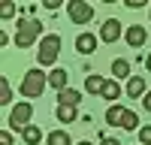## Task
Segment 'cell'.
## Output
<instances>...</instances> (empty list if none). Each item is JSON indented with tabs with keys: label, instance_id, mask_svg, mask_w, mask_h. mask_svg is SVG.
<instances>
[{
	"label": "cell",
	"instance_id": "cell-6",
	"mask_svg": "<svg viewBox=\"0 0 151 145\" xmlns=\"http://www.w3.org/2000/svg\"><path fill=\"white\" fill-rule=\"evenodd\" d=\"M121 33H124L121 21H118V18H106V21H103V27H100V39H103V42H118V39H121Z\"/></svg>",
	"mask_w": 151,
	"mask_h": 145
},
{
	"label": "cell",
	"instance_id": "cell-18",
	"mask_svg": "<svg viewBox=\"0 0 151 145\" xmlns=\"http://www.w3.org/2000/svg\"><path fill=\"white\" fill-rule=\"evenodd\" d=\"M0 103H3V106L12 103V88H9V79L6 76H0Z\"/></svg>",
	"mask_w": 151,
	"mask_h": 145
},
{
	"label": "cell",
	"instance_id": "cell-11",
	"mask_svg": "<svg viewBox=\"0 0 151 145\" xmlns=\"http://www.w3.org/2000/svg\"><path fill=\"white\" fill-rule=\"evenodd\" d=\"M21 142L24 145H40L42 142V130L36 127V124H27V127L21 130Z\"/></svg>",
	"mask_w": 151,
	"mask_h": 145
},
{
	"label": "cell",
	"instance_id": "cell-5",
	"mask_svg": "<svg viewBox=\"0 0 151 145\" xmlns=\"http://www.w3.org/2000/svg\"><path fill=\"white\" fill-rule=\"evenodd\" d=\"M30 118H33V106L24 100V103H18V106H12V112H9V127L12 130H24L30 124Z\"/></svg>",
	"mask_w": 151,
	"mask_h": 145
},
{
	"label": "cell",
	"instance_id": "cell-19",
	"mask_svg": "<svg viewBox=\"0 0 151 145\" xmlns=\"http://www.w3.org/2000/svg\"><path fill=\"white\" fill-rule=\"evenodd\" d=\"M121 130H139V115L127 109V115H124V121H121Z\"/></svg>",
	"mask_w": 151,
	"mask_h": 145
},
{
	"label": "cell",
	"instance_id": "cell-4",
	"mask_svg": "<svg viewBox=\"0 0 151 145\" xmlns=\"http://www.w3.org/2000/svg\"><path fill=\"white\" fill-rule=\"evenodd\" d=\"M67 15H70L73 24H91V18H94V6L85 3V0H70V3H67Z\"/></svg>",
	"mask_w": 151,
	"mask_h": 145
},
{
	"label": "cell",
	"instance_id": "cell-29",
	"mask_svg": "<svg viewBox=\"0 0 151 145\" xmlns=\"http://www.w3.org/2000/svg\"><path fill=\"white\" fill-rule=\"evenodd\" d=\"M76 145H91V142H76Z\"/></svg>",
	"mask_w": 151,
	"mask_h": 145
},
{
	"label": "cell",
	"instance_id": "cell-23",
	"mask_svg": "<svg viewBox=\"0 0 151 145\" xmlns=\"http://www.w3.org/2000/svg\"><path fill=\"white\" fill-rule=\"evenodd\" d=\"M0 145H12V133H9V130L0 133Z\"/></svg>",
	"mask_w": 151,
	"mask_h": 145
},
{
	"label": "cell",
	"instance_id": "cell-1",
	"mask_svg": "<svg viewBox=\"0 0 151 145\" xmlns=\"http://www.w3.org/2000/svg\"><path fill=\"white\" fill-rule=\"evenodd\" d=\"M40 36H42V21H36V18H18V27H15V45L18 48H30Z\"/></svg>",
	"mask_w": 151,
	"mask_h": 145
},
{
	"label": "cell",
	"instance_id": "cell-12",
	"mask_svg": "<svg viewBox=\"0 0 151 145\" xmlns=\"http://www.w3.org/2000/svg\"><path fill=\"white\" fill-rule=\"evenodd\" d=\"M67 79H70V72H67V70H52V72H48V85H52L58 94L67 88Z\"/></svg>",
	"mask_w": 151,
	"mask_h": 145
},
{
	"label": "cell",
	"instance_id": "cell-16",
	"mask_svg": "<svg viewBox=\"0 0 151 145\" xmlns=\"http://www.w3.org/2000/svg\"><path fill=\"white\" fill-rule=\"evenodd\" d=\"M45 145H73V139H70L67 130H52L45 136Z\"/></svg>",
	"mask_w": 151,
	"mask_h": 145
},
{
	"label": "cell",
	"instance_id": "cell-7",
	"mask_svg": "<svg viewBox=\"0 0 151 145\" xmlns=\"http://www.w3.org/2000/svg\"><path fill=\"white\" fill-rule=\"evenodd\" d=\"M124 39H127L130 48H139V45H145V39H148V30L142 27V24H130L127 33H124Z\"/></svg>",
	"mask_w": 151,
	"mask_h": 145
},
{
	"label": "cell",
	"instance_id": "cell-26",
	"mask_svg": "<svg viewBox=\"0 0 151 145\" xmlns=\"http://www.w3.org/2000/svg\"><path fill=\"white\" fill-rule=\"evenodd\" d=\"M142 106H145V109H148V112H151V91H148V94L142 97Z\"/></svg>",
	"mask_w": 151,
	"mask_h": 145
},
{
	"label": "cell",
	"instance_id": "cell-22",
	"mask_svg": "<svg viewBox=\"0 0 151 145\" xmlns=\"http://www.w3.org/2000/svg\"><path fill=\"white\" fill-rule=\"evenodd\" d=\"M139 145H151V124L139 127Z\"/></svg>",
	"mask_w": 151,
	"mask_h": 145
},
{
	"label": "cell",
	"instance_id": "cell-2",
	"mask_svg": "<svg viewBox=\"0 0 151 145\" xmlns=\"http://www.w3.org/2000/svg\"><path fill=\"white\" fill-rule=\"evenodd\" d=\"M45 85H48V76L36 67V70H27L24 72V79H21V97H42V91H45Z\"/></svg>",
	"mask_w": 151,
	"mask_h": 145
},
{
	"label": "cell",
	"instance_id": "cell-15",
	"mask_svg": "<svg viewBox=\"0 0 151 145\" xmlns=\"http://www.w3.org/2000/svg\"><path fill=\"white\" fill-rule=\"evenodd\" d=\"M112 72H115V79H130V60L127 57H115L112 60Z\"/></svg>",
	"mask_w": 151,
	"mask_h": 145
},
{
	"label": "cell",
	"instance_id": "cell-21",
	"mask_svg": "<svg viewBox=\"0 0 151 145\" xmlns=\"http://www.w3.org/2000/svg\"><path fill=\"white\" fill-rule=\"evenodd\" d=\"M12 15H15V3H12V0H3V6H0V18L9 21Z\"/></svg>",
	"mask_w": 151,
	"mask_h": 145
},
{
	"label": "cell",
	"instance_id": "cell-14",
	"mask_svg": "<svg viewBox=\"0 0 151 145\" xmlns=\"http://www.w3.org/2000/svg\"><path fill=\"white\" fill-rule=\"evenodd\" d=\"M124 115H127V109L124 106H109V112H106V124H112V127H121V121H124Z\"/></svg>",
	"mask_w": 151,
	"mask_h": 145
},
{
	"label": "cell",
	"instance_id": "cell-27",
	"mask_svg": "<svg viewBox=\"0 0 151 145\" xmlns=\"http://www.w3.org/2000/svg\"><path fill=\"white\" fill-rule=\"evenodd\" d=\"M100 145H121V142H118V139H109V136H106V139L100 142Z\"/></svg>",
	"mask_w": 151,
	"mask_h": 145
},
{
	"label": "cell",
	"instance_id": "cell-8",
	"mask_svg": "<svg viewBox=\"0 0 151 145\" xmlns=\"http://www.w3.org/2000/svg\"><path fill=\"white\" fill-rule=\"evenodd\" d=\"M124 94H127V97H133V100L145 97V94H148L145 79H142V76H130V79H127V88H124Z\"/></svg>",
	"mask_w": 151,
	"mask_h": 145
},
{
	"label": "cell",
	"instance_id": "cell-13",
	"mask_svg": "<svg viewBox=\"0 0 151 145\" xmlns=\"http://www.w3.org/2000/svg\"><path fill=\"white\" fill-rule=\"evenodd\" d=\"M79 103H82V94L73 91V88H64L58 94V106H79Z\"/></svg>",
	"mask_w": 151,
	"mask_h": 145
},
{
	"label": "cell",
	"instance_id": "cell-20",
	"mask_svg": "<svg viewBox=\"0 0 151 145\" xmlns=\"http://www.w3.org/2000/svg\"><path fill=\"white\" fill-rule=\"evenodd\" d=\"M58 121H64V124L76 121V106H58Z\"/></svg>",
	"mask_w": 151,
	"mask_h": 145
},
{
	"label": "cell",
	"instance_id": "cell-3",
	"mask_svg": "<svg viewBox=\"0 0 151 145\" xmlns=\"http://www.w3.org/2000/svg\"><path fill=\"white\" fill-rule=\"evenodd\" d=\"M58 55H60V36L58 33L42 36L40 48H36V60H40V67H52L55 60H58Z\"/></svg>",
	"mask_w": 151,
	"mask_h": 145
},
{
	"label": "cell",
	"instance_id": "cell-25",
	"mask_svg": "<svg viewBox=\"0 0 151 145\" xmlns=\"http://www.w3.org/2000/svg\"><path fill=\"white\" fill-rule=\"evenodd\" d=\"M58 6H60V0H45V9H52V12H55Z\"/></svg>",
	"mask_w": 151,
	"mask_h": 145
},
{
	"label": "cell",
	"instance_id": "cell-28",
	"mask_svg": "<svg viewBox=\"0 0 151 145\" xmlns=\"http://www.w3.org/2000/svg\"><path fill=\"white\" fill-rule=\"evenodd\" d=\"M145 67H148V70H151V55H148V57H145Z\"/></svg>",
	"mask_w": 151,
	"mask_h": 145
},
{
	"label": "cell",
	"instance_id": "cell-10",
	"mask_svg": "<svg viewBox=\"0 0 151 145\" xmlns=\"http://www.w3.org/2000/svg\"><path fill=\"white\" fill-rule=\"evenodd\" d=\"M106 82H109V79H103V76H97V72H91V76L85 79V91L91 94V97H103V88H106Z\"/></svg>",
	"mask_w": 151,
	"mask_h": 145
},
{
	"label": "cell",
	"instance_id": "cell-9",
	"mask_svg": "<svg viewBox=\"0 0 151 145\" xmlns=\"http://www.w3.org/2000/svg\"><path fill=\"white\" fill-rule=\"evenodd\" d=\"M76 52L94 55V52H97V36H94V33H79V36H76Z\"/></svg>",
	"mask_w": 151,
	"mask_h": 145
},
{
	"label": "cell",
	"instance_id": "cell-30",
	"mask_svg": "<svg viewBox=\"0 0 151 145\" xmlns=\"http://www.w3.org/2000/svg\"><path fill=\"white\" fill-rule=\"evenodd\" d=\"M136 145H139V142H136Z\"/></svg>",
	"mask_w": 151,
	"mask_h": 145
},
{
	"label": "cell",
	"instance_id": "cell-17",
	"mask_svg": "<svg viewBox=\"0 0 151 145\" xmlns=\"http://www.w3.org/2000/svg\"><path fill=\"white\" fill-rule=\"evenodd\" d=\"M121 94H124V91H121V85H118L115 79H109V82H106V88H103V100H118Z\"/></svg>",
	"mask_w": 151,
	"mask_h": 145
},
{
	"label": "cell",
	"instance_id": "cell-24",
	"mask_svg": "<svg viewBox=\"0 0 151 145\" xmlns=\"http://www.w3.org/2000/svg\"><path fill=\"white\" fill-rule=\"evenodd\" d=\"M142 3H145V0H127V9H139Z\"/></svg>",
	"mask_w": 151,
	"mask_h": 145
}]
</instances>
